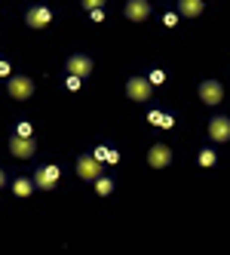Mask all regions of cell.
I'll list each match as a JSON object with an SVG mask.
<instances>
[{
	"instance_id": "3",
	"label": "cell",
	"mask_w": 230,
	"mask_h": 255,
	"mask_svg": "<svg viewBox=\"0 0 230 255\" xmlns=\"http://www.w3.org/2000/svg\"><path fill=\"white\" fill-rule=\"evenodd\" d=\"M126 96H129L132 102H151L153 83H151L148 77H129V80H126Z\"/></svg>"
},
{
	"instance_id": "2",
	"label": "cell",
	"mask_w": 230,
	"mask_h": 255,
	"mask_svg": "<svg viewBox=\"0 0 230 255\" xmlns=\"http://www.w3.org/2000/svg\"><path fill=\"white\" fill-rule=\"evenodd\" d=\"M101 172H104V163L95 160L92 154H80V157H77V175H80L83 181H95Z\"/></svg>"
},
{
	"instance_id": "26",
	"label": "cell",
	"mask_w": 230,
	"mask_h": 255,
	"mask_svg": "<svg viewBox=\"0 0 230 255\" xmlns=\"http://www.w3.org/2000/svg\"><path fill=\"white\" fill-rule=\"evenodd\" d=\"M12 71H9V62L6 59H0V77H9Z\"/></svg>"
},
{
	"instance_id": "17",
	"label": "cell",
	"mask_w": 230,
	"mask_h": 255,
	"mask_svg": "<svg viewBox=\"0 0 230 255\" xmlns=\"http://www.w3.org/2000/svg\"><path fill=\"white\" fill-rule=\"evenodd\" d=\"M148 80H151L153 86H163V83H166V71H160V68H153L151 74H148Z\"/></svg>"
},
{
	"instance_id": "7",
	"label": "cell",
	"mask_w": 230,
	"mask_h": 255,
	"mask_svg": "<svg viewBox=\"0 0 230 255\" xmlns=\"http://www.w3.org/2000/svg\"><path fill=\"white\" fill-rule=\"evenodd\" d=\"M65 68H68V74H77V77L86 80V77L92 74V59H89V56H83V52H74V56H68Z\"/></svg>"
},
{
	"instance_id": "1",
	"label": "cell",
	"mask_w": 230,
	"mask_h": 255,
	"mask_svg": "<svg viewBox=\"0 0 230 255\" xmlns=\"http://www.w3.org/2000/svg\"><path fill=\"white\" fill-rule=\"evenodd\" d=\"M6 93L15 99V102H28L34 96V80L25 77V74H9L6 77Z\"/></svg>"
},
{
	"instance_id": "11",
	"label": "cell",
	"mask_w": 230,
	"mask_h": 255,
	"mask_svg": "<svg viewBox=\"0 0 230 255\" xmlns=\"http://www.w3.org/2000/svg\"><path fill=\"white\" fill-rule=\"evenodd\" d=\"M169 163H172L169 144H153V148L148 151V166H151V169H166Z\"/></svg>"
},
{
	"instance_id": "20",
	"label": "cell",
	"mask_w": 230,
	"mask_h": 255,
	"mask_svg": "<svg viewBox=\"0 0 230 255\" xmlns=\"http://www.w3.org/2000/svg\"><path fill=\"white\" fill-rule=\"evenodd\" d=\"M80 6L89 12V9H98V6H104V0H80Z\"/></svg>"
},
{
	"instance_id": "5",
	"label": "cell",
	"mask_w": 230,
	"mask_h": 255,
	"mask_svg": "<svg viewBox=\"0 0 230 255\" xmlns=\"http://www.w3.org/2000/svg\"><path fill=\"white\" fill-rule=\"evenodd\" d=\"M25 25H28V28H34V31L49 28V25H52V9H49V6H43V3L31 6V9L25 12Z\"/></svg>"
},
{
	"instance_id": "25",
	"label": "cell",
	"mask_w": 230,
	"mask_h": 255,
	"mask_svg": "<svg viewBox=\"0 0 230 255\" xmlns=\"http://www.w3.org/2000/svg\"><path fill=\"white\" fill-rule=\"evenodd\" d=\"M89 19H92V22H101V19H104V9H101V6H98V9H89Z\"/></svg>"
},
{
	"instance_id": "24",
	"label": "cell",
	"mask_w": 230,
	"mask_h": 255,
	"mask_svg": "<svg viewBox=\"0 0 230 255\" xmlns=\"http://www.w3.org/2000/svg\"><path fill=\"white\" fill-rule=\"evenodd\" d=\"M104 163H111V166H114V163H120V151L111 148V151H108V160H104Z\"/></svg>"
},
{
	"instance_id": "21",
	"label": "cell",
	"mask_w": 230,
	"mask_h": 255,
	"mask_svg": "<svg viewBox=\"0 0 230 255\" xmlns=\"http://www.w3.org/2000/svg\"><path fill=\"white\" fill-rule=\"evenodd\" d=\"M163 25L166 28H175V25H178V12H166L163 15Z\"/></svg>"
},
{
	"instance_id": "10",
	"label": "cell",
	"mask_w": 230,
	"mask_h": 255,
	"mask_svg": "<svg viewBox=\"0 0 230 255\" xmlns=\"http://www.w3.org/2000/svg\"><path fill=\"white\" fill-rule=\"evenodd\" d=\"M123 15H126L129 22H148L151 3H148V0H126V6H123Z\"/></svg>"
},
{
	"instance_id": "19",
	"label": "cell",
	"mask_w": 230,
	"mask_h": 255,
	"mask_svg": "<svg viewBox=\"0 0 230 255\" xmlns=\"http://www.w3.org/2000/svg\"><path fill=\"white\" fill-rule=\"evenodd\" d=\"M108 151H111V144H98V148H95V151H92V157H95V160H101V163H104V160H108Z\"/></svg>"
},
{
	"instance_id": "12",
	"label": "cell",
	"mask_w": 230,
	"mask_h": 255,
	"mask_svg": "<svg viewBox=\"0 0 230 255\" xmlns=\"http://www.w3.org/2000/svg\"><path fill=\"white\" fill-rule=\"evenodd\" d=\"M206 9V0H178V15L184 19H200Z\"/></svg>"
},
{
	"instance_id": "22",
	"label": "cell",
	"mask_w": 230,
	"mask_h": 255,
	"mask_svg": "<svg viewBox=\"0 0 230 255\" xmlns=\"http://www.w3.org/2000/svg\"><path fill=\"white\" fill-rule=\"evenodd\" d=\"M148 123L160 126V123H163V111H151V114H148Z\"/></svg>"
},
{
	"instance_id": "15",
	"label": "cell",
	"mask_w": 230,
	"mask_h": 255,
	"mask_svg": "<svg viewBox=\"0 0 230 255\" xmlns=\"http://www.w3.org/2000/svg\"><path fill=\"white\" fill-rule=\"evenodd\" d=\"M215 160H218V154L212 151V148H203V151L197 154V163H200V166H206V169H209V166H215Z\"/></svg>"
},
{
	"instance_id": "4",
	"label": "cell",
	"mask_w": 230,
	"mask_h": 255,
	"mask_svg": "<svg viewBox=\"0 0 230 255\" xmlns=\"http://www.w3.org/2000/svg\"><path fill=\"white\" fill-rule=\"evenodd\" d=\"M59 178H62V169L56 166V163H46V166H40L37 172H34V185H37L40 191H52L59 185Z\"/></svg>"
},
{
	"instance_id": "8",
	"label": "cell",
	"mask_w": 230,
	"mask_h": 255,
	"mask_svg": "<svg viewBox=\"0 0 230 255\" xmlns=\"http://www.w3.org/2000/svg\"><path fill=\"white\" fill-rule=\"evenodd\" d=\"M197 93H200V102H206V105H221L224 102V86L218 80H203Z\"/></svg>"
},
{
	"instance_id": "27",
	"label": "cell",
	"mask_w": 230,
	"mask_h": 255,
	"mask_svg": "<svg viewBox=\"0 0 230 255\" xmlns=\"http://www.w3.org/2000/svg\"><path fill=\"white\" fill-rule=\"evenodd\" d=\"M0 188H6V172L0 169Z\"/></svg>"
},
{
	"instance_id": "16",
	"label": "cell",
	"mask_w": 230,
	"mask_h": 255,
	"mask_svg": "<svg viewBox=\"0 0 230 255\" xmlns=\"http://www.w3.org/2000/svg\"><path fill=\"white\" fill-rule=\"evenodd\" d=\"M15 135H25V138H34V126H31L28 120H22V123H15Z\"/></svg>"
},
{
	"instance_id": "6",
	"label": "cell",
	"mask_w": 230,
	"mask_h": 255,
	"mask_svg": "<svg viewBox=\"0 0 230 255\" xmlns=\"http://www.w3.org/2000/svg\"><path fill=\"white\" fill-rule=\"evenodd\" d=\"M9 151H12V157H19V160H31L34 154H37V141L25 138V135H9Z\"/></svg>"
},
{
	"instance_id": "13",
	"label": "cell",
	"mask_w": 230,
	"mask_h": 255,
	"mask_svg": "<svg viewBox=\"0 0 230 255\" xmlns=\"http://www.w3.org/2000/svg\"><path fill=\"white\" fill-rule=\"evenodd\" d=\"M34 188H37V185H34V178H28V175H19V178L12 181V194H15V197H22V200L31 197Z\"/></svg>"
},
{
	"instance_id": "9",
	"label": "cell",
	"mask_w": 230,
	"mask_h": 255,
	"mask_svg": "<svg viewBox=\"0 0 230 255\" xmlns=\"http://www.w3.org/2000/svg\"><path fill=\"white\" fill-rule=\"evenodd\" d=\"M209 138L218 141V144L230 141V117H224V114L212 117V120H209Z\"/></svg>"
},
{
	"instance_id": "14",
	"label": "cell",
	"mask_w": 230,
	"mask_h": 255,
	"mask_svg": "<svg viewBox=\"0 0 230 255\" xmlns=\"http://www.w3.org/2000/svg\"><path fill=\"white\" fill-rule=\"evenodd\" d=\"M95 194H98V197H108V194H114V178H108V175L101 172V175L95 178Z\"/></svg>"
},
{
	"instance_id": "18",
	"label": "cell",
	"mask_w": 230,
	"mask_h": 255,
	"mask_svg": "<svg viewBox=\"0 0 230 255\" xmlns=\"http://www.w3.org/2000/svg\"><path fill=\"white\" fill-rule=\"evenodd\" d=\"M65 86L71 89V93H77V89L83 86V77H77V74H68V80H65Z\"/></svg>"
},
{
	"instance_id": "23",
	"label": "cell",
	"mask_w": 230,
	"mask_h": 255,
	"mask_svg": "<svg viewBox=\"0 0 230 255\" xmlns=\"http://www.w3.org/2000/svg\"><path fill=\"white\" fill-rule=\"evenodd\" d=\"M175 126V117L172 114H163V123H160V129H172Z\"/></svg>"
}]
</instances>
